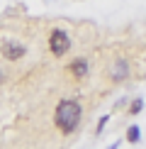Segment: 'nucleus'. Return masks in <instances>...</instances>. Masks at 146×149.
Here are the masks:
<instances>
[{
    "label": "nucleus",
    "instance_id": "nucleus-9",
    "mask_svg": "<svg viewBox=\"0 0 146 149\" xmlns=\"http://www.w3.org/2000/svg\"><path fill=\"white\" fill-rule=\"evenodd\" d=\"M3 81H5V73H3V71H0V83H3Z\"/></svg>",
    "mask_w": 146,
    "mask_h": 149
},
{
    "label": "nucleus",
    "instance_id": "nucleus-6",
    "mask_svg": "<svg viewBox=\"0 0 146 149\" xmlns=\"http://www.w3.org/2000/svg\"><path fill=\"white\" fill-rule=\"evenodd\" d=\"M127 139H129L132 144H136V142H139V127H136V125H132V127H129V132H127Z\"/></svg>",
    "mask_w": 146,
    "mask_h": 149
},
{
    "label": "nucleus",
    "instance_id": "nucleus-7",
    "mask_svg": "<svg viewBox=\"0 0 146 149\" xmlns=\"http://www.w3.org/2000/svg\"><path fill=\"white\" fill-rule=\"evenodd\" d=\"M141 108H144V103H141V100H134V103H132V110H129V113H132V115H136Z\"/></svg>",
    "mask_w": 146,
    "mask_h": 149
},
{
    "label": "nucleus",
    "instance_id": "nucleus-1",
    "mask_svg": "<svg viewBox=\"0 0 146 149\" xmlns=\"http://www.w3.org/2000/svg\"><path fill=\"white\" fill-rule=\"evenodd\" d=\"M54 122L63 134L73 132L81 122V105L76 100H61L56 105V113H54Z\"/></svg>",
    "mask_w": 146,
    "mask_h": 149
},
{
    "label": "nucleus",
    "instance_id": "nucleus-3",
    "mask_svg": "<svg viewBox=\"0 0 146 149\" xmlns=\"http://www.w3.org/2000/svg\"><path fill=\"white\" fill-rule=\"evenodd\" d=\"M24 52H27V49H24L22 44H17V42H12V39L3 44V56H5V59H10V61L22 59V56H24Z\"/></svg>",
    "mask_w": 146,
    "mask_h": 149
},
{
    "label": "nucleus",
    "instance_id": "nucleus-2",
    "mask_svg": "<svg viewBox=\"0 0 146 149\" xmlns=\"http://www.w3.org/2000/svg\"><path fill=\"white\" fill-rule=\"evenodd\" d=\"M49 47H51L54 56H63V54L68 52V47H71V39H68V34H66L63 29H51V34H49Z\"/></svg>",
    "mask_w": 146,
    "mask_h": 149
},
{
    "label": "nucleus",
    "instance_id": "nucleus-4",
    "mask_svg": "<svg viewBox=\"0 0 146 149\" xmlns=\"http://www.w3.org/2000/svg\"><path fill=\"white\" fill-rule=\"evenodd\" d=\"M110 73H112L114 81H124L127 76H129V64H127V59H114L112 69H110Z\"/></svg>",
    "mask_w": 146,
    "mask_h": 149
},
{
    "label": "nucleus",
    "instance_id": "nucleus-8",
    "mask_svg": "<svg viewBox=\"0 0 146 149\" xmlns=\"http://www.w3.org/2000/svg\"><path fill=\"white\" fill-rule=\"evenodd\" d=\"M105 125H107V115H105V117H102V120H100V122H97V132H102V127H105Z\"/></svg>",
    "mask_w": 146,
    "mask_h": 149
},
{
    "label": "nucleus",
    "instance_id": "nucleus-5",
    "mask_svg": "<svg viewBox=\"0 0 146 149\" xmlns=\"http://www.w3.org/2000/svg\"><path fill=\"white\" fill-rule=\"evenodd\" d=\"M71 73L76 78H83V76H88V59H76L71 64Z\"/></svg>",
    "mask_w": 146,
    "mask_h": 149
}]
</instances>
